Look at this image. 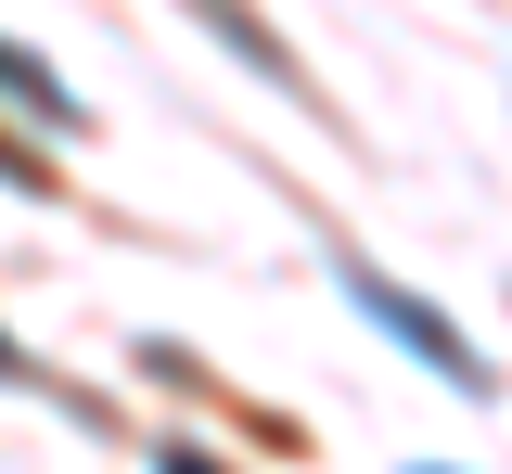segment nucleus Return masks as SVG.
<instances>
[{"label": "nucleus", "instance_id": "f257e3e1", "mask_svg": "<svg viewBox=\"0 0 512 474\" xmlns=\"http://www.w3.org/2000/svg\"><path fill=\"white\" fill-rule=\"evenodd\" d=\"M346 295H359V321H384V334L410 346V359H436V372L461 385V398H487V359H474V346L448 334V321L423 308V295H410V282H384V270H359V257H346Z\"/></svg>", "mask_w": 512, "mask_h": 474}, {"label": "nucleus", "instance_id": "7ed1b4c3", "mask_svg": "<svg viewBox=\"0 0 512 474\" xmlns=\"http://www.w3.org/2000/svg\"><path fill=\"white\" fill-rule=\"evenodd\" d=\"M167 474H205V462H192V449H167Z\"/></svg>", "mask_w": 512, "mask_h": 474}, {"label": "nucleus", "instance_id": "f03ea898", "mask_svg": "<svg viewBox=\"0 0 512 474\" xmlns=\"http://www.w3.org/2000/svg\"><path fill=\"white\" fill-rule=\"evenodd\" d=\"M0 103H26V116H52V129H77V103H64V77L39 65V52H13V39H0Z\"/></svg>", "mask_w": 512, "mask_h": 474}]
</instances>
